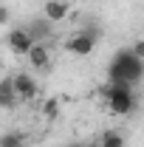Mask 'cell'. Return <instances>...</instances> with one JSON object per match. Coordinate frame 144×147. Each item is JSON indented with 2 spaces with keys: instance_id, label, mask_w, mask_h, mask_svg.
I'll return each instance as SVG.
<instances>
[{
  "instance_id": "cell-10",
  "label": "cell",
  "mask_w": 144,
  "mask_h": 147,
  "mask_svg": "<svg viewBox=\"0 0 144 147\" xmlns=\"http://www.w3.org/2000/svg\"><path fill=\"white\" fill-rule=\"evenodd\" d=\"M124 144H127V139L119 130H105L102 139H99V147H124Z\"/></svg>"
},
{
  "instance_id": "cell-6",
  "label": "cell",
  "mask_w": 144,
  "mask_h": 147,
  "mask_svg": "<svg viewBox=\"0 0 144 147\" xmlns=\"http://www.w3.org/2000/svg\"><path fill=\"white\" fill-rule=\"evenodd\" d=\"M51 26H54V23L45 20V17H37V20H31V23H26V28H28V34L34 37V42H48L51 34H54Z\"/></svg>"
},
{
  "instance_id": "cell-8",
  "label": "cell",
  "mask_w": 144,
  "mask_h": 147,
  "mask_svg": "<svg viewBox=\"0 0 144 147\" xmlns=\"http://www.w3.org/2000/svg\"><path fill=\"white\" fill-rule=\"evenodd\" d=\"M28 62H31V68H37V71H48V65H51L48 42H37L34 48H31V54H28Z\"/></svg>"
},
{
  "instance_id": "cell-14",
  "label": "cell",
  "mask_w": 144,
  "mask_h": 147,
  "mask_svg": "<svg viewBox=\"0 0 144 147\" xmlns=\"http://www.w3.org/2000/svg\"><path fill=\"white\" fill-rule=\"evenodd\" d=\"M0 23H3V26H9V9H6V6L0 9Z\"/></svg>"
},
{
  "instance_id": "cell-1",
  "label": "cell",
  "mask_w": 144,
  "mask_h": 147,
  "mask_svg": "<svg viewBox=\"0 0 144 147\" xmlns=\"http://www.w3.org/2000/svg\"><path fill=\"white\" fill-rule=\"evenodd\" d=\"M144 76V59L133 54V48H119L108 65V82H127L136 85Z\"/></svg>"
},
{
  "instance_id": "cell-5",
  "label": "cell",
  "mask_w": 144,
  "mask_h": 147,
  "mask_svg": "<svg viewBox=\"0 0 144 147\" xmlns=\"http://www.w3.org/2000/svg\"><path fill=\"white\" fill-rule=\"evenodd\" d=\"M14 88H17V96H20V102H31L37 96V82H34V76L31 74H14Z\"/></svg>"
},
{
  "instance_id": "cell-13",
  "label": "cell",
  "mask_w": 144,
  "mask_h": 147,
  "mask_svg": "<svg viewBox=\"0 0 144 147\" xmlns=\"http://www.w3.org/2000/svg\"><path fill=\"white\" fill-rule=\"evenodd\" d=\"M130 48H133V54L139 57V59H144V37H141V40H136Z\"/></svg>"
},
{
  "instance_id": "cell-4",
  "label": "cell",
  "mask_w": 144,
  "mask_h": 147,
  "mask_svg": "<svg viewBox=\"0 0 144 147\" xmlns=\"http://www.w3.org/2000/svg\"><path fill=\"white\" fill-rule=\"evenodd\" d=\"M6 45H9V51H14V54L28 57L37 42H34V37L28 34L26 26H17V28H9V31H6Z\"/></svg>"
},
{
  "instance_id": "cell-15",
  "label": "cell",
  "mask_w": 144,
  "mask_h": 147,
  "mask_svg": "<svg viewBox=\"0 0 144 147\" xmlns=\"http://www.w3.org/2000/svg\"><path fill=\"white\" fill-rule=\"evenodd\" d=\"M68 147H93V144H90V142H71Z\"/></svg>"
},
{
  "instance_id": "cell-2",
  "label": "cell",
  "mask_w": 144,
  "mask_h": 147,
  "mask_svg": "<svg viewBox=\"0 0 144 147\" xmlns=\"http://www.w3.org/2000/svg\"><path fill=\"white\" fill-rule=\"evenodd\" d=\"M105 102H108V110L113 116L130 113L133 105H136L133 85H127V82H108V88H105Z\"/></svg>"
},
{
  "instance_id": "cell-12",
  "label": "cell",
  "mask_w": 144,
  "mask_h": 147,
  "mask_svg": "<svg viewBox=\"0 0 144 147\" xmlns=\"http://www.w3.org/2000/svg\"><path fill=\"white\" fill-rule=\"evenodd\" d=\"M57 110H59L57 99H48V102L42 105V113H45V119H57Z\"/></svg>"
},
{
  "instance_id": "cell-9",
  "label": "cell",
  "mask_w": 144,
  "mask_h": 147,
  "mask_svg": "<svg viewBox=\"0 0 144 147\" xmlns=\"http://www.w3.org/2000/svg\"><path fill=\"white\" fill-rule=\"evenodd\" d=\"M17 88H14V74H9V76H3V82H0V105L3 108H14V102H17Z\"/></svg>"
},
{
  "instance_id": "cell-3",
  "label": "cell",
  "mask_w": 144,
  "mask_h": 147,
  "mask_svg": "<svg viewBox=\"0 0 144 147\" xmlns=\"http://www.w3.org/2000/svg\"><path fill=\"white\" fill-rule=\"evenodd\" d=\"M96 40H99V31H76L65 40V51L73 57H88L96 48Z\"/></svg>"
},
{
  "instance_id": "cell-7",
  "label": "cell",
  "mask_w": 144,
  "mask_h": 147,
  "mask_svg": "<svg viewBox=\"0 0 144 147\" xmlns=\"http://www.w3.org/2000/svg\"><path fill=\"white\" fill-rule=\"evenodd\" d=\"M68 11H71V6H68L65 0H45L42 17H45V20H51V23H62V20L68 17Z\"/></svg>"
},
{
  "instance_id": "cell-11",
  "label": "cell",
  "mask_w": 144,
  "mask_h": 147,
  "mask_svg": "<svg viewBox=\"0 0 144 147\" xmlns=\"http://www.w3.org/2000/svg\"><path fill=\"white\" fill-rule=\"evenodd\" d=\"M23 144H26V136L17 133V130L3 133V139H0V147H23Z\"/></svg>"
}]
</instances>
